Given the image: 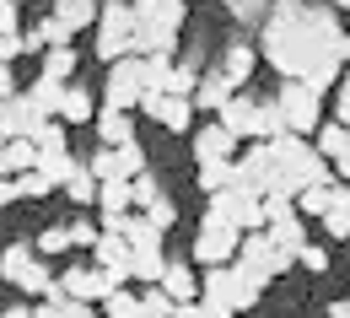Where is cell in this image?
<instances>
[{"label": "cell", "mask_w": 350, "mask_h": 318, "mask_svg": "<svg viewBox=\"0 0 350 318\" xmlns=\"http://www.w3.org/2000/svg\"><path fill=\"white\" fill-rule=\"evenodd\" d=\"M275 108H280V119H286V135H297V140H307L318 124H323V97L307 92V87H297V81H280Z\"/></svg>", "instance_id": "obj_1"}, {"label": "cell", "mask_w": 350, "mask_h": 318, "mask_svg": "<svg viewBox=\"0 0 350 318\" xmlns=\"http://www.w3.org/2000/svg\"><path fill=\"white\" fill-rule=\"evenodd\" d=\"M124 44H130V5H119V0H108V5H97V59L103 65H119L124 59Z\"/></svg>", "instance_id": "obj_2"}, {"label": "cell", "mask_w": 350, "mask_h": 318, "mask_svg": "<svg viewBox=\"0 0 350 318\" xmlns=\"http://www.w3.org/2000/svg\"><path fill=\"white\" fill-rule=\"evenodd\" d=\"M135 103H140V59L108 65V87H103V103H97V108H108V114H135Z\"/></svg>", "instance_id": "obj_3"}, {"label": "cell", "mask_w": 350, "mask_h": 318, "mask_svg": "<svg viewBox=\"0 0 350 318\" xmlns=\"http://www.w3.org/2000/svg\"><path fill=\"white\" fill-rule=\"evenodd\" d=\"M183 22H189V5H183V0H135L130 5V27H146V33L178 38Z\"/></svg>", "instance_id": "obj_4"}, {"label": "cell", "mask_w": 350, "mask_h": 318, "mask_svg": "<svg viewBox=\"0 0 350 318\" xmlns=\"http://www.w3.org/2000/svg\"><path fill=\"white\" fill-rule=\"evenodd\" d=\"M237 232L232 227H211V222H200V232H194V265L200 270H221V265H232L237 259Z\"/></svg>", "instance_id": "obj_5"}, {"label": "cell", "mask_w": 350, "mask_h": 318, "mask_svg": "<svg viewBox=\"0 0 350 318\" xmlns=\"http://www.w3.org/2000/svg\"><path fill=\"white\" fill-rule=\"evenodd\" d=\"M254 103H259L254 92H232V103L216 114V124L237 140V146H259V119H254Z\"/></svg>", "instance_id": "obj_6"}, {"label": "cell", "mask_w": 350, "mask_h": 318, "mask_svg": "<svg viewBox=\"0 0 350 318\" xmlns=\"http://www.w3.org/2000/svg\"><path fill=\"white\" fill-rule=\"evenodd\" d=\"M189 151H194V168H200V162H237V151H243V146L226 135L216 119H205L200 130H189Z\"/></svg>", "instance_id": "obj_7"}, {"label": "cell", "mask_w": 350, "mask_h": 318, "mask_svg": "<svg viewBox=\"0 0 350 318\" xmlns=\"http://www.w3.org/2000/svg\"><path fill=\"white\" fill-rule=\"evenodd\" d=\"M54 286H59V297H70V302H87V308H97V302L108 297V280L92 270V265H70L65 275H54Z\"/></svg>", "instance_id": "obj_8"}, {"label": "cell", "mask_w": 350, "mask_h": 318, "mask_svg": "<svg viewBox=\"0 0 350 318\" xmlns=\"http://www.w3.org/2000/svg\"><path fill=\"white\" fill-rule=\"evenodd\" d=\"M205 318H232V270H200V297H194Z\"/></svg>", "instance_id": "obj_9"}, {"label": "cell", "mask_w": 350, "mask_h": 318, "mask_svg": "<svg viewBox=\"0 0 350 318\" xmlns=\"http://www.w3.org/2000/svg\"><path fill=\"white\" fill-rule=\"evenodd\" d=\"M232 81H226V76H221L216 65H211V70H200V81H194V97H189V108H194V114H211V119H216L221 108H226V103H232Z\"/></svg>", "instance_id": "obj_10"}, {"label": "cell", "mask_w": 350, "mask_h": 318, "mask_svg": "<svg viewBox=\"0 0 350 318\" xmlns=\"http://www.w3.org/2000/svg\"><path fill=\"white\" fill-rule=\"evenodd\" d=\"M97 119V92L92 87H81V81H70V87L59 92V114H54V124H92Z\"/></svg>", "instance_id": "obj_11"}, {"label": "cell", "mask_w": 350, "mask_h": 318, "mask_svg": "<svg viewBox=\"0 0 350 318\" xmlns=\"http://www.w3.org/2000/svg\"><path fill=\"white\" fill-rule=\"evenodd\" d=\"M92 130H97V140H103V151H119V146L135 140V114H108V108H97Z\"/></svg>", "instance_id": "obj_12"}, {"label": "cell", "mask_w": 350, "mask_h": 318, "mask_svg": "<svg viewBox=\"0 0 350 318\" xmlns=\"http://www.w3.org/2000/svg\"><path fill=\"white\" fill-rule=\"evenodd\" d=\"M157 291H162V297H167V302H194V297H200V275H194V265H173V259H167V270H162V286H157Z\"/></svg>", "instance_id": "obj_13"}, {"label": "cell", "mask_w": 350, "mask_h": 318, "mask_svg": "<svg viewBox=\"0 0 350 318\" xmlns=\"http://www.w3.org/2000/svg\"><path fill=\"white\" fill-rule=\"evenodd\" d=\"M264 237H269V248H275V254H291V259H297V254L307 248V222H302V216L269 222V227H264Z\"/></svg>", "instance_id": "obj_14"}, {"label": "cell", "mask_w": 350, "mask_h": 318, "mask_svg": "<svg viewBox=\"0 0 350 318\" xmlns=\"http://www.w3.org/2000/svg\"><path fill=\"white\" fill-rule=\"evenodd\" d=\"M318 222H323V232H329L334 243H345V237H350V189H345V183H329V211H323Z\"/></svg>", "instance_id": "obj_15"}, {"label": "cell", "mask_w": 350, "mask_h": 318, "mask_svg": "<svg viewBox=\"0 0 350 318\" xmlns=\"http://www.w3.org/2000/svg\"><path fill=\"white\" fill-rule=\"evenodd\" d=\"M254 65H259V49H254V44H232V49H226V59H221L216 70H221V76H226V81H232L237 92H248V76H254Z\"/></svg>", "instance_id": "obj_16"}, {"label": "cell", "mask_w": 350, "mask_h": 318, "mask_svg": "<svg viewBox=\"0 0 350 318\" xmlns=\"http://www.w3.org/2000/svg\"><path fill=\"white\" fill-rule=\"evenodd\" d=\"M76 65H81V54H76V49H44V54H38V76L54 81V87H70Z\"/></svg>", "instance_id": "obj_17"}, {"label": "cell", "mask_w": 350, "mask_h": 318, "mask_svg": "<svg viewBox=\"0 0 350 318\" xmlns=\"http://www.w3.org/2000/svg\"><path fill=\"white\" fill-rule=\"evenodd\" d=\"M49 16H54V22H59L70 38H76V33H87L92 22H97V0H59Z\"/></svg>", "instance_id": "obj_18"}, {"label": "cell", "mask_w": 350, "mask_h": 318, "mask_svg": "<svg viewBox=\"0 0 350 318\" xmlns=\"http://www.w3.org/2000/svg\"><path fill=\"white\" fill-rule=\"evenodd\" d=\"M194 189L211 200V194H221V189H237V162H200L194 168Z\"/></svg>", "instance_id": "obj_19"}, {"label": "cell", "mask_w": 350, "mask_h": 318, "mask_svg": "<svg viewBox=\"0 0 350 318\" xmlns=\"http://www.w3.org/2000/svg\"><path fill=\"white\" fill-rule=\"evenodd\" d=\"M232 232H237V237L264 232V205L254 194H243V189H232Z\"/></svg>", "instance_id": "obj_20"}, {"label": "cell", "mask_w": 350, "mask_h": 318, "mask_svg": "<svg viewBox=\"0 0 350 318\" xmlns=\"http://www.w3.org/2000/svg\"><path fill=\"white\" fill-rule=\"evenodd\" d=\"M16 291H22V302H27V297H38V302H49V297H59V286H54V270H49L44 259H33V265L22 270V280H16Z\"/></svg>", "instance_id": "obj_21"}, {"label": "cell", "mask_w": 350, "mask_h": 318, "mask_svg": "<svg viewBox=\"0 0 350 318\" xmlns=\"http://www.w3.org/2000/svg\"><path fill=\"white\" fill-rule=\"evenodd\" d=\"M162 270H167V254H162V248H140V254H130V280H140L146 291L162 286Z\"/></svg>", "instance_id": "obj_22"}, {"label": "cell", "mask_w": 350, "mask_h": 318, "mask_svg": "<svg viewBox=\"0 0 350 318\" xmlns=\"http://www.w3.org/2000/svg\"><path fill=\"white\" fill-rule=\"evenodd\" d=\"M157 124H162V130H173V135H189V130H194V108H189V97H162Z\"/></svg>", "instance_id": "obj_23"}, {"label": "cell", "mask_w": 350, "mask_h": 318, "mask_svg": "<svg viewBox=\"0 0 350 318\" xmlns=\"http://www.w3.org/2000/svg\"><path fill=\"white\" fill-rule=\"evenodd\" d=\"M124 211H130V183L124 178L97 183V216H124Z\"/></svg>", "instance_id": "obj_24"}, {"label": "cell", "mask_w": 350, "mask_h": 318, "mask_svg": "<svg viewBox=\"0 0 350 318\" xmlns=\"http://www.w3.org/2000/svg\"><path fill=\"white\" fill-rule=\"evenodd\" d=\"M0 162H5L11 178H22V173H33L38 151H33V140H5V146H0Z\"/></svg>", "instance_id": "obj_25"}, {"label": "cell", "mask_w": 350, "mask_h": 318, "mask_svg": "<svg viewBox=\"0 0 350 318\" xmlns=\"http://www.w3.org/2000/svg\"><path fill=\"white\" fill-rule=\"evenodd\" d=\"M33 151H38V157H70V130H65V124H54V119H49L44 130H38V135H33Z\"/></svg>", "instance_id": "obj_26"}, {"label": "cell", "mask_w": 350, "mask_h": 318, "mask_svg": "<svg viewBox=\"0 0 350 318\" xmlns=\"http://www.w3.org/2000/svg\"><path fill=\"white\" fill-rule=\"evenodd\" d=\"M140 216H146V227L157 232V237H167V232H173V222H178V205H173V194H157V200H151V205H146Z\"/></svg>", "instance_id": "obj_27"}, {"label": "cell", "mask_w": 350, "mask_h": 318, "mask_svg": "<svg viewBox=\"0 0 350 318\" xmlns=\"http://www.w3.org/2000/svg\"><path fill=\"white\" fill-rule=\"evenodd\" d=\"M33 259H38V254H33V243H11V248L0 254V280H11V286H16V280H22V270H27Z\"/></svg>", "instance_id": "obj_28"}, {"label": "cell", "mask_w": 350, "mask_h": 318, "mask_svg": "<svg viewBox=\"0 0 350 318\" xmlns=\"http://www.w3.org/2000/svg\"><path fill=\"white\" fill-rule=\"evenodd\" d=\"M135 313H140V297H135L130 286H124V291H108V297L97 302V318H135Z\"/></svg>", "instance_id": "obj_29"}, {"label": "cell", "mask_w": 350, "mask_h": 318, "mask_svg": "<svg viewBox=\"0 0 350 318\" xmlns=\"http://www.w3.org/2000/svg\"><path fill=\"white\" fill-rule=\"evenodd\" d=\"M124 183H130V211H146V205L162 194V183H157L151 168H146V173H135V178H124Z\"/></svg>", "instance_id": "obj_30"}, {"label": "cell", "mask_w": 350, "mask_h": 318, "mask_svg": "<svg viewBox=\"0 0 350 318\" xmlns=\"http://www.w3.org/2000/svg\"><path fill=\"white\" fill-rule=\"evenodd\" d=\"M113 168H119V178H135V173H146V146H140V140L119 146V151H113Z\"/></svg>", "instance_id": "obj_31"}, {"label": "cell", "mask_w": 350, "mask_h": 318, "mask_svg": "<svg viewBox=\"0 0 350 318\" xmlns=\"http://www.w3.org/2000/svg\"><path fill=\"white\" fill-rule=\"evenodd\" d=\"M33 33H38V38H44V49H76V38H70V33H65V27H59V22H54V16H38V22H33Z\"/></svg>", "instance_id": "obj_32"}, {"label": "cell", "mask_w": 350, "mask_h": 318, "mask_svg": "<svg viewBox=\"0 0 350 318\" xmlns=\"http://www.w3.org/2000/svg\"><path fill=\"white\" fill-rule=\"evenodd\" d=\"M65 248H70V243H65V227H44V232H38V243H33L38 259H59Z\"/></svg>", "instance_id": "obj_33"}, {"label": "cell", "mask_w": 350, "mask_h": 318, "mask_svg": "<svg viewBox=\"0 0 350 318\" xmlns=\"http://www.w3.org/2000/svg\"><path fill=\"white\" fill-rule=\"evenodd\" d=\"M65 194H70V200H76V205H97V183H92V173H87V168H81V173H76V178L65 183Z\"/></svg>", "instance_id": "obj_34"}, {"label": "cell", "mask_w": 350, "mask_h": 318, "mask_svg": "<svg viewBox=\"0 0 350 318\" xmlns=\"http://www.w3.org/2000/svg\"><path fill=\"white\" fill-rule=\"evenodd\" d=\"M65 243H70V248H87V254H92V243H97V222H81V216H76V222L65 227Z\"/></svg>", "instance_id": "obj_35"}, {"label": "cell", "mask_w": 350, "mask_h": 318, "mask_svg": "<svg viewBox=\"0 0 350 318\" xmlns=\"http://www.w3.org/2000/svg\"><path fill=\"white\" fill-rule=\"evenodd\" d=\"M194 81H200V70H189V65H173V81H167V97H194Z\"/></svg>", "instance_id": "obj_36"}, {"label": "cell", "mask_w": 350, "mask_h": 318, "mask_svg": "<svg viewBox=\"0 0 350 318\" xmlns=\"http://www.w3.org/2000/svg\"><path fill=\"white\" fill-rule=\"evenodd\" d=\"M140 318H173V302H167V297L151 286V291L140 297Z\"/></svg>", "instance_id": "obj_37"}, {"label": "cell", "mask_w": 350, "mask_h": 318, "mask_svg": "<svg viewBox=\"0 0 350 318\" xmlns=\"http://www.w3.org/2000/svg\"><path fill=\"white\" fill-rule=\"evenodd\" d=\"M297 265H302L307 275H323V270H329V248H318V243H307L302 254H297Z\"/></svg>", "instance_id": "obj_38"}, {"label": "cell", "mask_w": 350, "mask_h": 318, "mask_svg": "<svg viewBox=\"0 0 350 318\" xmlns=\"http://www.w3.org/2000/svg\"><path fill=\"white\" fill-rule=\"evenodd\" d=\"M27 22H22V5H11V0H0V38H16Z\"/></svg>", "instance_id": "obj_39"}, {"label": "cell", "mask_w": 350, "mask_h": 318, "mask_svg": "<svg viewBox=\"0 0 350 318\" xmlns=\"http://www.w3.org/2000/svg\"><path fill=\"white\" fill-rule=\"evenodd\" d=\"M334 124H340V130H350V70L340 76V103H334Z\"/></svg>", "instance_id": "obj_40"}, {"label": "cell", "mask_w": 350, "mask_h": 318, "mask_svg": "<svg viewBox=\"0 0 350 318\" xmlns=\"http://www.w3.org/2000/svg\"><path fill=\"white\" fill-rule=\"evenodd\" d=\"M54 308H59V318H97V308H87V302H70V297H59Z\"/></svg>", "instance_id": "obj_41"}, {"label": "cell", "mask_w": 350, "mask_h": 318, "mask_svg": "<svg viewBox=\"0 0 350 318\" xmlns=\"http://www.w3.org/2000/svg\"><path fill=\"white\" fill-rule=\"evenodd\" d=\"M232 16H237V22H264V5H248V0H232Z\"/></svg>", "instance_id": "obj_42"}, {"label": "cell", "mask_w": 350, "mask_h": 318, "mask_svg": "<svg viewBox=\"0 0 350 318\" xmlns=\"http://www.w3.org/2000/svg\"><path fill=\"white\" fill-rule=\"evenodd\" d=\"M16 92H22V87H16V76H11V65H0V97H16Z\"/></svg>", "instance_id": "obj_43"}, {"label": "cell", "mask_w": 350, "mask_h": 318, "mask_svg": "<svg viewBox=\"0 0 350 318\" xmlns=\"http://www.w3.org/2000/svg\"><path fill=\"white\" fill-rule=\"evenodd\" d=\"M0 318H33V302H11V308H0Z\"/></svg>", "instance_id": "obj_44"}, {"label": "cell", "mask_w": 350, "mask_h": 318, "mask_svg": "<svg viewBox=\"0 0 350 318\" xmlns=\"http://www.w3.org/2000/svg\"><path fill=\"white\" fill-rule=\"evenodd\" d=\"M173 318H205V308H200V302H178Z\"/></svg>", "instance_id": "obj_45"}, {"label": "cell", "mask_w": 350, "mask_h": 318, "mask_svg": "<svg viewBox=\"0 0 350 318\" xmlns=\"http://www.w3.org/2000/svg\"><path fill=\"white\" fill-rule=\"evenodd\" d=\"M329 173H334V183H345V189H350V157H340V162H334Z\"/></svg>", "instance_id": "obj_46"}, {"label": "cell", "mask_w": 350, "mask_h": 318, "mask_svg": "<svg viewBox=\"0 0 350 318\" xmlns=\"http://www.w3.org/2000/svg\"><path fill=\"white\" fill-rule=\"evenodd\" d=\"M5 205H16V183L11 178H0V211H5Z\"/></svg>", "instance_id": "obj_47"}, {"label": "cell", "mask_w": 350, "mask_h": 318, "mask_svg": "<svg viewBox=\"0 0 350 318\" xmlns=\"http://www.w3.org/2000/svg\"><path fill=\"white\" fill-rule=\"evenodd\" d=\"M54 302H59V297H49V302H38V308H33V318H59V308H54Z\"/></svg>", "instance_id": "obj_48"}, {"label": "cell", "mask_w": 350, "mask_h": 318, "mask_svg": "<svg viewBox=\"0 0 350 318\" xmlns=\"http://www.w3.org/2000/svg\"><path fill=\"white\" fill-rule=\"evenodd\" d=\"M323 318H350V302H329V308H323Z\"/></svg>", "instance_id": "obj_49"}, {"label": "cell", "mask_w": 350, "mask_h": 318, "mask_svg": "<svg viewBox=\"0 0 350 318\" xmlns=\"http://www.w3.org/2000/svg\"><path fill=\"white\" fill-rule=\"evenodd\" d=\"M0 178H11V173H5V162H0Z\"/></svg>", "instance_id": "obj_50"}, {"label": "cell", "mask_w": 350, "mask_h": 318, "mask_svg": "<svg viewBox=\"0 0 350 318\" xmlns=\"http://www.w3.org/2000/svg\"><path fill=\"white\" fill-rule=\"evenodd\" d=\"M0 146H5V140H0Z\"/></svg>", "instance_id": "obj_51"}, {"label": "cell", "mask_w": 350, "mask_h": 318, "mask_svg": "<svg viewBox=\"0 0 350 318\" xmlns=\"http://www.w3.org/2000/svg\"><path fill=\"white\" fill-rule=\"evenodd\" d=\"M345 135H350V130H345Z\"/></svg>", "instance_id": "obj_52"}]
</instances>
